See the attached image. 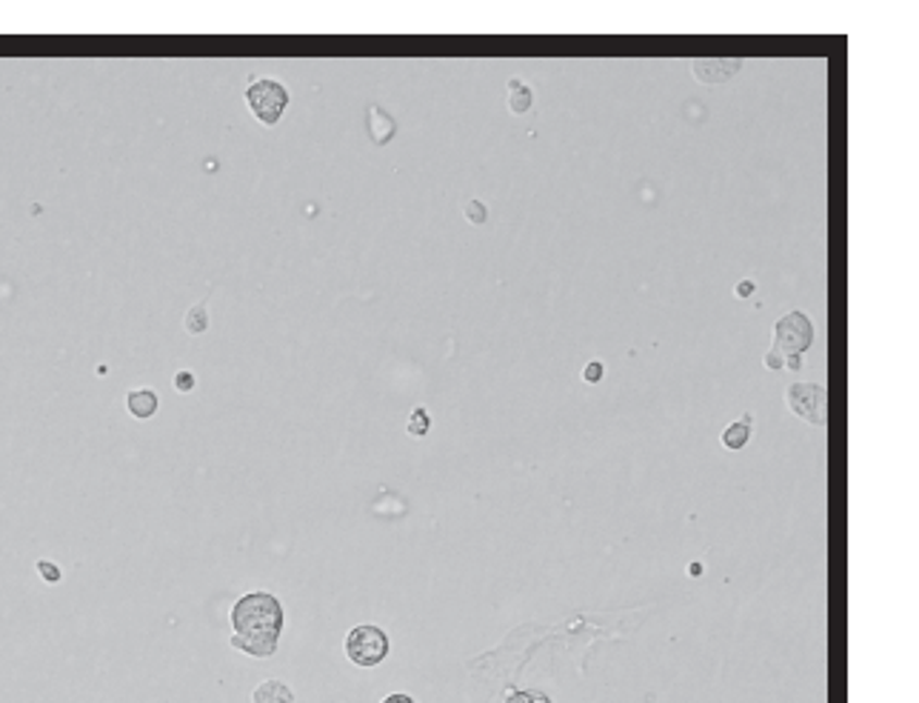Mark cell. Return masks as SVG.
<instances>
[{"instance_id": "cell-1", "label": "cell", "mask_w": 919, "mask_h": 703, "mask_svg": "<svg viewBox=\"0 0 919 703\" xmlns=\"http://www.w3.org/2000/svg\"><path fill=\"white\" fill-rule=\"evenodd\" d=\"M232 646L251 657H272L283 632V606L269 592H249L232 606Z\"/></svg>"}, {"instance_id": "cell-2", "label": "cell", "mask_w": 919, "mask_h": 703, "mask_svg": "<svg viewBox=\"0 0 919 703\" xmlns=\"http://www.w3.org/2000/svg\"><path fill=\"white\" fill-rule=\"evenodd\" d=\"M388 634L374 624H360L346 634V657L360 669L381 666L388 657Z\"/></svg>"}, {"instance_id": "cell-3", "label": "cell", "mask_w": 919, "mask_h": 703, "mask_svg": "<svg viewBox=\"0 0 919 703\" xmlns=\"http://www.w3.org/2000/svg\"><path fill=\"white\" fill-rule=\"evenodd\" d=\"M246 103L263 126H274L281 121L283 109L289 107V92L272 77H254L246 89Z\"/></svg>"}, {"instance_id": "cell-4", "label": "cell", "mask_w": 919, "mask_h": 703, "mask_svg": "<svg viewBox=\"0 0 919 703\" xmlns=\"http://www.w3.org/2000/svg\"><path fill=\"white\" fill-rule=\"evenodd\" d=\"M814 341V326L808 314L788 312L774 323V346L780 355H806Z\"/></svg>"}, {"instance_id": "cell-5", "label": "cell", "mask_w": 919, "mask_h": 703, "mask_svg": "<svg viewBox=\"0 0 919 703\" xmlns=\"http://www.w3.org/2000/svg\"><path fill=\"white\" fill-rule=\"evenodd\" d=\"M785 404H788L791 412L811 423V427L825 423V386H820V383H791L788 392H785Z\"/></svg>"}, {"instance_id": "cell-6", "label": "cell", "mask_w": 919, "mask_h": 703, "mask_svg": "<svg viewBox=\"0 0 919 703\" xmlns=\"http://www.w3.org/2000/svg\"><path fill=\"white\" fill-rule=\"evenodd\" d=\"M740 66H743L740 58H708V61H694V75L703 84H720L737 75Z\"/></svg>"}, {"instance_id": "cell-7", "label": "cell", "mask_w": 919, "mask_h": 703, "mask_svg": "<svg viewBox=\"0 0 919 703\" xmlns=\"http://www.w3.org/2000/svg\"><path fill=\"white\" fill-rule=\"evenodd\" d=\"M251 703H295V692L289 683L269 678L251 692Z\"/></svg>"}, {"instance_id": "cell-8", "label": "cell", "mask_w": 919, "mask_h": 703, "mask_svg": "<svg viewBox=\"0 0 919 703\" xmlns=\"http://www.w3.org/2000/svg\"><path fill=\"white\" fill-rule=\"evenodd\" d=\"M369 135H372V140L377 146L388 144L392 140V135H395V121H392V115L388 112H383L381 107H372L369 109Z\"/></svg>"}, {"instance_id": "cell-9", "label": "cell", "mask_w": 919, "mask_h": 703, "mask_svg": "<svg viewBox=\"0 0 919 703\" xmlns=\"http://www.w3.org/2000/svg\"><path fill=\"white\" fill-rule=\"evenodd\" d=\"M126 406H129V412L135 415V418L146 421V418H152V415L158 412L160 400L152 390H135V392H129Z\"/></svg>"}, {"instance_id": "cell-10", "label": "cell", "mask_w": 919, "mask_h": 703, "mask_svg": "<svg viewBox=\"0 0 919 703\" xmlns=\"http://www.w3.org/2000/svg\"><path fill=\"white\" fill-rule=\"evenodd\" d=\"M752 421L754 415H743L737 423H731V427H725V432H722V446L725 449H743L745 444H748V437H752Z\"/></svg>"}, {"instance_id": "cell-11", "label": "cell", "mask_w": 919, "mask_h": 703, "mask_svg": "<svg viewBox=\"0 0 919 703\" xmlns=\"http://www.w3.org/2000/svg\"><path fill=\"white\" fill-rule=\"evenodd\" d=\"M509 107L511 112H517V115H523L525 109L532 107V89L529 86H523L520 81H509Z\"/></svg>"}, {"instance_id": "cell-12", "label": "cell", "mask_w": 919, "mask_h": 703, "mask_svg": "<svg viewBox=\"0 0 919 703\" xmlns=\"http://www.w3.org/2000/svg\"><path fill=\"white\" fill-rule=\"evenodd\" d=\"M502 703H555V701H551L546 692H539V689H511Z\"/></svg>"}, {"instance_id": "cell-13", "label": "cell", "mask_w": 919, "mask_h": 703, "mask_svg": "<svg viewBox=\"0 0 919 703\" xmlns=\"http://www.w3.org/2000/svg\"><path fill=\"white\" fill-rule=\"evenodd\" d=\"M186 329H189L191 335H198V332H203L206 326H209V314H206V304H195L186 312Z\"/></svg>"}, {"instance_id": "cell-14", "label": "cell", "mask_w": 919, "mask_h": 703, "mask_svg": "<svg viewBox=\"0 0 919 703\" xmlns=\"http://www.w3.org/2000/svg\"><path fill=\"white\" fill-rule=\"evenodd\" d=\"M429 427H432V421H429V415H426V409H423V406H418V409H414V415H411V421H409V435L411 437H423L429 432Z\"/></svg>"}, {"instance_id": "cell-15", "label": "cell", "mask_w": 919, "mask_h": 703, "mask_svg": "<svg viewBox=\"0 0 919 703\" xmlns=\"http://www.w3.org/2000/svg\"><path fill=\"white\" fill-rule=\"evenodd\" d=\"M465 218H469L471 223H483L486 221V207H483L480 200H471L469 209H465Z\"/></svg>"}, {"instance_id": "cell-16", "label": "cell", "mask_w": 919, "mask_h": 703, "mask_svg": "<svg viewBox=\"0 0 919 703\" xmlns=\"http://www.w3.org/2000/svg\"><path fill=\"white\" fill-rule=\"evenodd\" d=\"M175 390L177 392H191V390H195V375H191V372H186V369H183V372H177V375H175Z\"/></svg>"}, {"instance_id": "cell-17", "label": "cell", "mask_w": 919, "mask_h": 703, "mask_svg": "<svg viewBox=\"0 0 919 703\" xmlns=\"http://www.w3.org/2000/svg\"><path fill=\"white\" fill-rule=\"evenodd\" d=\"M583 378L588 383H597L603 378V363L600 360H592V363H588V367H585V372H583Z\"/></svg>"}, {"instance_id": "cell-18", "label": "cell", "mask_w": 919, "mask_h": 703, "mask_svg": "<svg viewBox=\"0 0 919 703\" xmlns=\"http://www.w3.org/2000/svg\"><path fill=\"white\" fill-rule=\"evenodd\" d=\"M783 358H785V355H780L777 349H771L766 355V367L768 369H783Z\"/></svg>"}, {"instance_id": "cell-19", "label": "cell", "mask_w": 919, "mask_h": 703, "mask_svg": "<svg viewBox=\"0 0 919 703\" xmlns=\"http://www.w3.org/2000/svg\"><path fill=\"white\" fill-rule=\"evenodd\" d=\"M783 367L791 369V372H797V369H803V355H785Z\"/></svg>"}, {"instance_id": "cell-20", "label": "cell", "mask_w": 919, "mask_h": 703, "mask_svg": "<svg viewBox=\"0 0 919 703\" xmlns=\"http://www.w3.org/2000/svg\"><path fill=\"white\" fill-rule=\"evenodd\" d=\"M381 703H418L411 695H406V692H392V695L383 698Z\"/></svg>"}, {"instance_id": "cell-21", "label": "cell", "mask_w": 919, "mask_h": 703, "mask_svg": "<svg viewBox=\"0 0 919 703\" xmlns=\"http://www.w3.org/2000/svg\"><path fill=\"white\" fill-rule=\"evenodd\" d=\"M752 292H754V281H743L737 286V298H748Z\"/></svg>"}, {"instance_id": "cell-22", "label": "cell", "mask_w": 919, "mask_h": 703, "mask_svg": "<svg viewBox=\"0 0 919 703\" xmlns=\"http://www.w3.org/2000/svg\"><path fill=\"white\" fill-rule=\"evenodd\" d=\"M40 572H44V578H49V581H58V569L49 564H40Z\"/></svg>"}]
</instances>
